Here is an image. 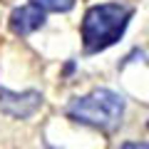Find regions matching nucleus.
<instances>
[{
    "label": "nucleus",
    "instance_id": "423d86ee",
    "mask_svg": "<svg viewBox=\"0 0 149 149\" xmlns=\"http://www.w3.org/2000/svg\"><path fill=\"white\" fill-rule=\"evenodd\" d=\"M147 127H149V124H147Z\"/></svg>",
    "mask_w": 149,
    "mask_h": 149
},
{
    "label": "nucleus",
    "instance_id": "39448f33",
    "mask_svg": "<svg viewBox=\"0 0 149 149\" xmlns=\"http://www.w3.org/2000/svg\"><path fill=\"white\" fill-rule=\"evenodd\" d=\"M32 3L40 5L42 10H50V13H67L74 5V0H32Z\"/></svg>",
    "mask_w": 149,
    "mask_h": 149
},
{
    "label": "nucleus",
    "instance_id": "f257e3e1",
    "mask_svg": "<svg viewBox=\"0 0 149 149\" xmlns=\"http://www.w3.org/2000/svg\"><path fill=\"white\" fill-rule=\"evenodd\" d=\"M132 17V8L122 3H104L95 5L85 13L82 20V45L87 52H100L114 45L124 35Z\"/></svg>",
    "mask_w": 149,
    "mask_h": 149
},
{
    "label": "nucleus",
    "instance_id": "f03ea898",
    "mask_svg": "<svg viewBox=\"0 0 149 149\" xmlns=\"http://www.w3.org/2000/svg\"><path fill=\"white\" fill-rule=\"evenodd\" d=\"M124 114V100L112 90H95L85 97L70 102L67 117L95 129H114Z\"/></svg>",
    "mask_w": 149,
    "mask_h": 149
},
{
    "label": "nucleus",
    "instance_id": "7ed1b4c3",
    "mask_svg": "<svg viewBox=\"0 0 149 149\" xmlns=\"http://www.w3.org/2000/svg\"><path fill=\"white\" fill-rule=\"evenodd\" d=\"M42 107V95L35 90L27 92H10L0 87V112L15 119H27Z\"/></svg>",
    "mask_w": 149,
    "mask_h": 149
},
{
    "label": "nucleus",
    "instance_id": "20e7f679",
    "mask_svg": "<svg viewBox=\"0 0 149 149\" xmlns=\"http://www.w3.org/2000/svg\"><path fill=\"white\" fill-rule=\"evenodd\" d=\"M45 25V10L40 5H22L17 10H13L10 15V30L15 35H30V32L40 30Z\"/></svg>",
    "mask_w": 149,
    "mask_h": 149
}]
</instances>
